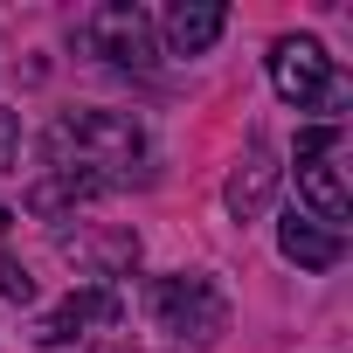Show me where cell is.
<instances>
[{
	"instance_id": "obj_2",
	"label": "cell",
	"mask_w": 353,
	"mask_h": 353,
	"mask_svg": "<svg viewBox=\"0 0 353 353\" xmlns=\"http://www.w3.org/2000/svg\"><path fill=\"white\" fill-rule=\"evenodd\" d=\"M152 319L173 332V339H194V346H215L229 332V291L215 277H159L145 291Z\"/></svg>"
},
{
	"instance_id": "obj_9",
	"label": "cell",
	"mask_w": 353,
	"mask_h": 353,
	"mask_svg": "<svg viewBox=\"0 0 353 353\" xmlns=\"http://www.w3.org/2000/svg\"><path fill=\"white\" fill-rule=\"evenodd\" d=\"M298 194H305L312 222H325V229H339V222L353 215L346 181H339V166H332V159H298Z\"/></svg>"
},
{
	"instance_id": "obj_3",
	"label": "cell",
	"mask_w": 353,
	"mask_h": 353,
	"mask_svg": "<svg viewBox=\"0 0 353 353\" xmlns=\"http://www.w3.org/2000/svg\"><path fill=\"white\" fill-rule=\"evenodd\" d=\"M270 83H277V97L284 104H346V83L332 77V63H325V49L312 42V35H284L277 49H270Z\"/></svg>"
},
{
	"instance_id": "obj_5",
	"label": "cell",
	"mask_w": 353,
	"mask_h": 353,
	"mask_svg": "<svg viewBox=\"0 0 353 353\" xmlns=\"http://www.w3.org/2000/svg\"><path fill=\"white\" fill-rule=\"evenodd\" d=\"M118 312H125V298H118L111 284H83V291H70L56 312L35 319V346H63V339H77L83 325H111Z\"/></svg>"
},
{
	"instance_id": "obj_7",
	"label": "cell",
	"mask_w": 353,
	"mask_h": 353,
	"mask_svg": "<svg viewBox=\"0 0 353 353\" xmlns=\"http://www.w3.org/2000/svg\"><path fill=\"white\" fill-rule=\"evenodd\" d=\"M270 188H277V159H270V145H263V139H250V152H243V166L229 173L222 201H229V215H236V222H250V215H263V208H270Z\"/></svg>"
},
{
	"instance_id": "obj_15",
	"label": "cell",
	"mask_w": 353,
	"mask_h": 353,
	"mask_svg": "<svg viewBox=\"0 0 353 353\" xmlns=\"http://www.w3.org/2000/svg\"><path fill=\"white\" fill-rule=\"evenodd\" d=\"M8 222H14V215H8V208H0V236H8Z\"/></svg>"
},
{
	"instance_id": "obj_4",
	"label": "cell",
	"mask_w": 353,
	"mask_h": 353,
	"mask_svg": "<svg viewBox=\"0 0 353 353\" xmlns=\"http://www.w3.org/2000/svg\"><path fill=\"white\" fill-rule=\"evenodd\" d=\"M77 42H83L90 56L118 63V70H145V63H152V21L132 8V0H104V8H90V14L77 21Z\"/></svg>"
},
{
	"instance_id": "obj_12",
	"label": "cell",
	"mask_w": 353,
	"mask_h": 353,
	"mask_svg": "<svg viewBox=\"0 0 353 353\" xmlns=\"http://www.w3.org/2000/svg\"><path fill=\"white\" fill-rule=\"evenodd\" d=\"M14 159H21V118L0 104V173H14Z\"/></svg>"
},
{
	"instance_id": "obj_6",
	"label": "cell",
	"mask_w": 353,
	"mask_h": 353,
	"mask_svg": "<svg viewBox=\"0 0 353 353\" xmlns=\"http://www.w3.org/2000/svg\"><path fill=\"white\" fill-rule=\"evenodd\" d=\"M63 256L83 270V277H125L132 263H139V236L132 229H77V236H63Z\"/></svg>"
},
{
	"instance_id": "obj_8",
	"label": "cell",
	"mask_w": 353,
	"mask_h": 353,
	"mask_svg": "<svg viewBox=\"0 0 353 353\" xmlns=\"http://www.w3.org/2000/svg\"><path fill=\"white\" fill-rule=\"evenodd\" d=\"M277 250H284V256H291L298 270H332V263L346 256V236L291 208V215H284V229H277Z\"/></svg>"
},
{
	"instance_id": "obj_11",
	"label": "cell",
	"mask_w": 353,
	"mask_h": 353,
	"mask_svg": "<svg viewBox=\"0 0 353 353\" xmlns=\"http://www.w3.org/2000/svg\"><path fill=\"white\" fill-rule=\"evenodd\" d=\"M97 194H104V181H83V173H49V181L28 194V208H35V215H63V208L97 201Z\"/></svg>"
},
{
	"instance_id": "obj_14",
	"label": "cell",
	"mask_w": 353,
	"mask_h": 353,
	"mask_svg": "<svg viewBox=\"0 0 353 353\" xmlns=\"http://www.w3.org/2000/svg\"><path fill=\"white\" fill-rule=\"evenodd\" d=\"M332 145H339V125H312V132L298 139V159H325Z\"/></svg>"
},
{
	"instance_id": "obj_13",
	"label": "cell",
	"mask_w": 353,
	"mask_h": 353,
	"mask_svg": "<svg viewBox=\"0 0 353 353\" xmlns=\"http://www.w3.org/2000/svg\"><path fill=\"white\" fill-rule=\"evenodd\" d=\"M0 298H8V305H28V298H35V277H28L21 263H0Z\"/></svg>"
},
{
	"instance_id": "obj_10",
	"label": "cell",
	"mask_w": 353,
	"mask_h": 353,
	"mask_svg": "<svg viewBox=\"0 0 353 353\" xmlns=\"http://www.w3.org/2000/svg\"><path fill=\"white\" fill-rule=\"evenodd\" d=\"M222 0H181V8L166 14V42H173V56H201V49H215V35H222Z\"/></svg>"
},
{
	"instance_id": "obj_1",
	"label": "cell",
	"mask_w": 353,
	"mask_h": 353,
	"mask_svg": "<svg viewBox=\"0 0 353 353\" xmlns=\"http://www.w3.org/2000/svg\"><path fill=\"white\" fill-rule=\"evenodd\" d=\"M42 152H49V166H56V173L104 181L97 166H132V159L145 152V132H139L125 111H70V118H56V125H49ZM104 188H111V181H104Z\"/></svg>"
}]
</instances>
